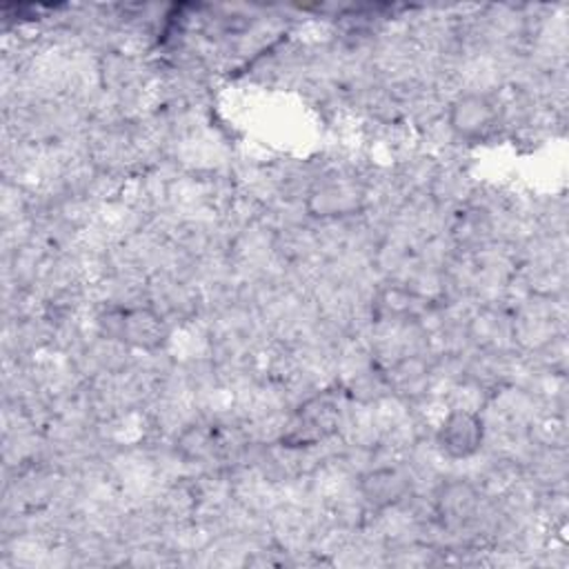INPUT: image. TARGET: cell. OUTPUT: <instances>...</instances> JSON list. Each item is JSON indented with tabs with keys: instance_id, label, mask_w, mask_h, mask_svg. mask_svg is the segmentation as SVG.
Here are the masks:
<instances>
[{
	"instance_id": "cell-1",
	"label": "cell",
	"mask_w": 569,
	"mask_h": 569,
	"mask_svg": "<svg viewBox=\"0 0 569 569\" xmlns=\"http://www.w3.org/2000/svg\"><path fill=\"white\" fill-rule=\"evenodd\" d=\"M447 122L458 140L478 144L498 133L502 107L498 98L487 91H462L451 100Z\"/></svg>"
},
{
	"instance_id": "cell-2",
	"label": "cell",
	"mask_w": 569,
	"mask_h": 569,
	"mask_svg": "<svg viewBox=\"0 0 569 569\" xmlns=\"http://www.w3.org/2000/svg\"><path fill=\"white\" fill-rule=\"evenodd\" d=\"M340 411L331 393L313 396L302 402L282 431L284 447H313L338 431Z\"/></svg>"
},
{
	"instance_id": "cell-3",
	"label": "cell",
	"mask_w": 569,
	"mask_h": 569,
	"mask_svg": "<svg viewBox=\"0 0 569 569\" xmlns=\"http://www.w3.org/2000/svg\"><path fill=\"white\" fill-rule=\"evenodd\" d=\"M107 333L133 349L156 351L164 347L169 327L164 318L151 307H124L107 313Z\"/></svg>"
},
{
	"instance_id": "cell-4",
	"label": "cell",
	"mask_w": 569,
	"mask_h": 569,
	"mask_svg": "<svg viewBox=\"0 0 569 569\" xmlns=\"http://www.w3.org/2000/svg\"><path fill=\"white\" fill-rule=\"evenodd\" d=\"M485 420L471 409H451L436 429V447L449 460L473 458L485 445Z\"/></svg>"
},
{
	"instance_id": "cell-5",
	"label": "cell",
	"mask_w": 569,
	"mask_h": 569,
	"mask_svg": "<svg viewBox=\"0 0 569 569\" xmlns=\"http://www.w3.org/2000/svg\"><path fill=\"white\" fill-rule=\"evenodd\" d=\"M367 198L365 187L353 178H327L307 193L309 216L320 220L347 218L362 209Z\"/></svg>"
},
{
	"instance_id": "cell-6",
	"label": "cell",
	"mask_w": 569,
	"mask_h": 569,
	"mask_svg": "<svg viewBox=\"0 0 569 569\" xmlns=\"http://www.w3.org/2000/svg\"><path fill=\"white\" fill-rule=\"evenodd\" d=\"M358 491L371 509H389L409 496L411 480L398 467H376L360 476Z\"/></svg>"
},
{
	"instance_id": "cell-7",
	"label": "cell",
	"mask_w": 569,
	"mask_h": 569,
	"mask_svg": "<svg viewBox=\"0 0 569 569\" xmlns=\"http://www.w3.org/2000/svg\"><path fill=\"white\" fill-rule=\"evenodd\" d=\"M476 502H478V498H476L473 487L462 480L442 485L436 496L438 516L447 522H462L467 516H471V511L476 509Z\"/></svg>"
},
{
	"instance_id": "cell-8",
	"label": "cell",
	"mask_w": 569,
	"mask_h": 569,
	"mask_svg": "<svg viewBox=\"0 0 569 569\" xmlns=\"http://www.w3.org/2000/svg\"><path fill=\"white\" fill-rule=\"evenodd\" d=\"M213 445H216V436L209 425H191L176 440V449L187 460H200L209 456L213 451Z\"/></svg>"
}]
</instances>
